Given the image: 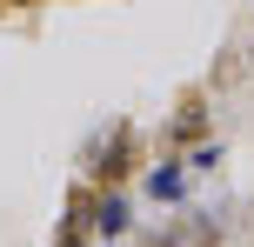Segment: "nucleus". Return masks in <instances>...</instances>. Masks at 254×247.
<instances>
[{
    "label": "nucleus",
    "mask_w": 254,
    "mask_h": 247,
    "mask_svg": "<svg viewBox=\"0 0 254 247\" xmlns=\"http://www.w3.org/2000/svg\"><path fill=\"white\" fill-rule=\"evenodd\" d=\"M94 227H101V234H121V227H127V207H121V200H101V207H94Z\"/></svg>",
    "instance_id": "obj_1"
},
{
    "label": "nucleus",
    "mask_w": 254,
    "mask_h": 247,
    "mask_svg": "<svg viewBox=\"0 0 254 247\" xmlns=\"http://www.w3.org/2000/svg\"><path fill=\"white\" fill-rule=\"evenodd\" d=\"M61 247H80V241H74V234H67V241H61Z\"/></svg>",
    "instance_id": "obj_2"
}]
</instances>
